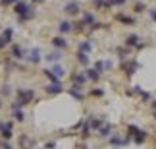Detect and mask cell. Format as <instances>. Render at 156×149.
Masks as SVG:
<instances>
[{"label": "cell", "instance_id": "obj_1", "mask_svg": "<svg viewBox=\"0 0 156 149\" xmlns=\"http://www.w3.org/2000/svg\"><path fill=\"white\" fill-rule=\"evenodd\" d=\"M33 93L31 91H20V105H29Z\"/></svg>", "mask_w": 156, "mask_h": 149}, {"label": "cell", "instance_id": "obj_2", "mask_svg": "<svg viewBox=\"0 0 156 149\" xmlns=\"http://www.w3.org/2000/svg\"><path fill=\"white\" fill-rule=\"evenodd\" d=\"M66 12L70 14V16L79 14V4H77V2H70V4H66Z\"/></svg>", "mask_w": 156, "mask_h": 149}, {"label": "cell", "instance_id": "obj_3", "mask_svg": "<svg viewBox=\"0 0 156 149\" xmlns=\"http://www.w3.org/2000/svg\"><path fill=\"white\" fill-rule=\"evenodd\" d=\"M137 68H139V64H137L135 60H131L129 64H125V74H127V76H133Z\"/></svg>", "mask_w": 156, "mask_h": 149}, {"label": "cell", "instance_id": "obj_4", "mask_svg": "<svg viewBox=\"0 0 156 149\" xmlns=\"http://www.w3.org/2000/svg\"><path fill=\"white\" fill-rule=\"evenodd\" d=\"M79 87H81V85H73L72 89H70V93H72V95H73L75 99H83V93L79 91Z\"/></svg>", "mask_w": 156, "mask_h": 149}, {"label": "cell", "instance_id": "obj_5", "mask_svg": "<svg viewBox=\"0 0 156 149\" xmlns=\"http://www.w3.org/2000/svg\"><path fill=\"white\" fill-rule=\"evenodd\" d=\"M52 45L58 46V49H64V46H68V43H66L62 37H56V39H52Z\"/></svg>", "mask_w": 156, "mask_h": 149}, {"label": "cell", "instance_id": "obj_6", "mask_svg": "<svg viewBox=\"0 0 156 149\" xmlns=\"http://www.w3.org/2000/svg\"><path fill=\"white\" fill-rule=\"evenodd\" d=\"M139 46V37H137V35H129V37H127V46Z\"/></svg>", "mask_w": 156, "mask_h": 149}, {"label": "cell", "instance_id": "obj_7", "mask_svg": "<svg viewBox=\"0 0 156 149\" xmlns=\"http://www.w3.org/2000/svg\"><path fill=\"white\" fill-rule=\"evenodd\" d=\"M60 31L62 33L72 31V23H70V21H62V23H60Z\"/></svg>", "mask_w": 156, "mask_h": 149}, {"label": "cell", "instance_id": "obj_8", "mask_svg": "<svg viewBox=\"0 0 156 149\" xmlns=\"http://www.w3.org/2000/svg\"><path fill=\"white\" fill-rule=\"evenodd\" d=\"M98 76H100V74H98L97 70H89V72H87V78H89V79H93V81H97V79H98Z\"/></svg>", "mask_w": 156, "mask_h": 149}, {"label": "cell", "instance_id": "obj_9", "mask_svg": "<svg viewBox=\"0 0 156 149\" xmlns=\"http://www.w3.org/2000/svg\"><path fill=\"white\" fill-rule=\"evenodd\" d=\"M46 91H48V93H60V91H62V87H60V83H56V85L46 87Z\"/></svg>", "mask_w": 156, "mask_h": 149}, {"label": "cell", "instance_id": "obj_10", "mask_svg": "<svg viewBox=\"0 0 156 149\" xmlns=\"http://www.w3.org/2000/svg\"><path fill=\"white\" fill-rule=\"evenodd\" d=\"M77 60L81 62V64H89V58H87V54H85V52H79V54H77Z\"/></svg>", "mask_w": 156, "mask_h": 149}, {"label": "cell", "instance_id": "obj_11", "mask_svg": "<svg viewBox=\"0 0 156 149\" xmlns=\"http://www.w3.org/2000/svg\"><path fill=\"white\" fill-rule=\"evenodd\" d=\"M145 139H147V134H145V132H139V134L135 136V141L137 143H143Z\"/></svg>", "mask_w": 156, "mask_h": 149}, {"label": "cell", "instance_id": "obj_12", "mask_svg": "<svg viewBox=\"0 0 156 149\" xmlns=\"http://www.w3.org/2000/svg\"><path fill=\"white\" fill-rule=\"evenodd\" d=\"M14 54H16V58H23V51L20 46H14Z\"/></svg>", "mask_w": 156, "mask_h": 149}, {"label": "cell", "instance_id": "obj_13", "mask_svg": "<svg viewBox=\"0 0 156 149\" xmlns=\"http://www.w3.org/2000/svg\"><path fill=\"white\" fill-rule=\"evenodd\" d=\"M89 51H91V43H81V52H85V54H87Z\"/></svg>", "mask_w": 156, "mask_h": 149}, {"label": "cell", "instance_id": "obj_14", "mask_svg": "<svg viewBox=\"0 0 156 149\" xmlns=\"http://www.w3.org/2000/svg\"><path fill=\"white\" fill-rule=\"evenodd\" d=\"M110 132H112V128H110V126H106V128L100 130V136H110Z\"/></svg>", "mask_w": 156, "mask_h": 149}, {"label": "cell", "instance_id": "obj_15", "mask_svg": "<svg viewBox=\"0 0 156 149\" xmlns=\"http://www.w3.org/2000/svg\"><path fill=\"white\" fill-rule=\"evenodd\" d=\"M118 20H122L124 23H133V20H131V18H127V16H118Z\"/></svg>", "mask_w": 156, "mask_h": 149}, {"label": "cell", "instance_id": "obj_16", "mask_svg": "<svg viewBox=\"0 0 156 149\" xmlns=\"http://www.w3.org/2000/svg\"><path fill=\"white\" fill-rule=\"evenodd\" d=\"M73 79H75V81H77V83H85V76H73Z\"/></svg>", "mask_w": 156, "mask_h": 149}, {"label": "cell", "instance_id": "obj_17", "mask_svg": "<svg viewBox=\"0 0 156 149\" xmlns=\"http://www.w3.org/2000/svg\"><path fill=\"white\" fill-rule=\"evenodd\" d=\"M31 60H33V62H37V60H39V51H33L31 52Z\"/></svg>", "mask_w": 156, "mask_h": 149}, {"label": "cell", "instance_id": "obj_18", "mask_svg": "<svg viewBox=\"0 0 156 149\" xmlns=\"http://www.w3.org/2000/svg\"><path fill=\"white\" fill-rule=\"evenodd\" d=\"M48 60H60V54H58V52H54V54L48 56Z\"/></svg>", "mask_w": 156, "mask_h": 149}, {"label": "cell", "instance_id": "obj_19", "mask_svg": "<svg viewBox=\"0 0 156 149\" xmlns=\"http://www.w3.org/2000/svg\"><path fill=\"white\" fill-rule=\"evenodd\" d=\"M23 118H25L23 112H16V120H23Z\"/></svg>", "mask_w": 156, "mask_h": 149}, {"label": "cell", "instance_id": "obj_20", "mask_svg": "<svg viewBox=\"0 0 156 149\" xmlns=\"http://www.w3.org/2000/svg\"><path fill=\"white\" fill-rule=\"evenodd\" d=\"M135 12H143V4H137V6H135Z\"/></svg>", "mask_w": 156, "mask_h": 149}, {"label": "cell", "instance_id": "obj_21", "mask_svg": "<svg viewBox=\"0 0 156 149\" xmlns=\"http://www.w3.org/2000/svg\"><path fill=\"white\" fill-rule=\"evenodd\" d=\"M150 16H152V20L156 21V10H150Z\"/></svg>", "mask_w": 156, "mask_h": 149}, {"label": "cell", "instance_id": "obj_22", "mask_svg": "<svg viewBox=\"0 0 156 149\" xmlns=\"http://www.w3.org/2000/svg\"><path fill=\"white\" fill-rule=\"evenodd\" d=\"M152 110H154V118H156V101L152 103Z\"/></svg>", "mask_w": 156, "mask_h": 149}, {"label": "cell", "instance_id": "obj_23", "mask_svg": "<svg viewBox=\"0 0 156 149\" xmlns=\"http://www.w3.org/2000/svg\"><path fill=\"white\" fill-rule=\"evenodd\" d=\"M14 0H2V4H12Z\"/></svg>", "mask_w": 156, "mask_h": 149}, {"label": "cell", "instance_id": "obj_24", "mask_svg": "<svg viewBox=\"0 0 156 149\" xmlns=\"http://www.w3.org/2000/svg\"><path fill=\"white\" fill-rule=\"evenodd\" d=\"M125 0H114V4H124Z\"/></svg>", "mask_w": 156, "mask_h": 149}]
</instances>
